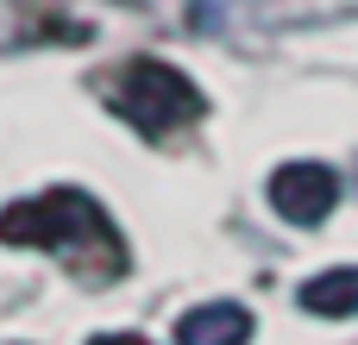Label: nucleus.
Wrapping results in <instances>:
<instances>
[{
	"label": "nucleus",
	"mask_w": 358,
	"mask_h": 345,
	"mask_svg": "<svg viewBox=\"0 0 358 345\" xmlns=\"http://www.w3.org/2000/svg\"><path fill=\"white\" fill-rule=\"evenodd\" d=\"M0 239L6 245H31V251H88V245H101V251H113L120 258V233L107 226V214L88 201V195H76V189H50V195H31V201H13L6 214H0Z\"/></svg>",
	"instance_id": "1"
},
{
	"label": "nucleus",
	"mask_w": 358,
	"mask_h": 345,
	"mask_svg": "<svg viewBox=\"0 0 358 345\" xmlns=\"http://www.w3.org/2000/svg\"><path fill=\"white\" fill-rule=\"evenodd\" d=\"M113 113L120 119H132L138 132H151V138H164V132H176L182 119H195L201 113V94H195V82L182 75V69H170V63H126L120 69V88H113Z\"/></svg>",
	"instance_id": "2"
},
{
	"label": "nucleus",
	"mask_w": 358,
	"mask_h": 345,
	"mask_svg": "<svg viewBox=\"0 0 358 345\" xmlns=\"http://www.w3.org/2000/svg\"><path fill=\"white\" fill-rule=\"evenodd\" d=\"M271 201H277L283 220L315 226V220L334 214V201H340V176H334L327 163H283V170L271 176Z\"/></svg>",
	"instance_id": "3"
},
{
	"label": "nucleus",
	"mask_w": 358,
	"mask_h": 345,
	"mask_svg": "<svg viewBox=\"0 0 358 345\" xmlns=\"http://www.w3.org/2000/svg\"><path fill=\"white\" fill-rule=\"evenodd\" d=\"M252 339V308L239 302H201L176 321V345H245Z\"/></svg>",
	"instance_id": "4"
},
{
	"label": "nucleus",
	"mask_w": 358,
	"mask_h": 345,
	"mask_svg": "<svg viewBox=\"0 0 358 345\" xmlns=\"http://www.w3.org/2000/svg\"><path fill=\"white\" fill-rule=\"evenodd\" d=\"M302 308L321 314V321H340V314H358V264H340V270H321L302 283Z\"/></svg>",
	"instance_id": "5"
},
{
	"label": "nucleus",
	"mask_w": 358,
	"mask_h": 345,
	"mask_svg": "<svg viewBox=\"0 0 358 345\" xmlns=\"http://www.w3.org/2000/svg\"><path fill=\"white\" fill-rule=\"evenodd\" d=\"M88 345H151V339H138V333H101V339H88Z\"/></svg>",
	"instance_id": "6"
}]
</instances>
